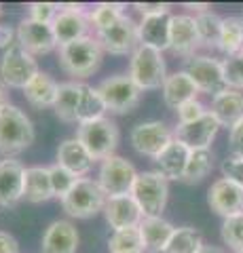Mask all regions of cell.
I'll use <instances>...</instances> for the list:
<instances>
[{
  "instance_id": "cell-1",
  "label": "cell",
  "mask_w": 243,
  "mask_h": 253,
  "mask_svg": "<svg viewBox=\"0 0 243 253\" xmlns=\"http://www.w3.org/2000/svg\"><path fill=\"white\" fill-rule=\"evenodd\" d=\"M36 131L30 116L15 104H4L0 108V154L13 158L15 154L28 150L34 144Z\"/></svg>"
},
{
  "instance_id": "cell-2",
  "label": "cell",
  "mask_w": 243,
  "mask_h": 253,
  "mask_svg": "<svg viewBox=\"0 0 243 253\" xmlns=\"http://www.w3.org/2000/svg\"><path fill=\"white\" fill-rule=\"evenodd\" d=\"M104 49L96 36H85L59 46V68L72 78H87L97 72Z\"/></svg>"
},
{
  "instance_id": "cell-3",
  "label": "cell",
  "mask_w": 243,
  "mask_h": 253,
  "mask_svg": "<svg viewBox=\"0 0 243 253\" xmlns=\"http://www.w3.org/2000/svg\"><path fill=\"white\" fill-rule=\"evenodd\" d=\"M129 78L140 91H154L161 89L167 78V63L161 51L152 49V46L140 44L136 51L131 53L129 59Z\"/></svg>"
},
{
  "instance_id": "cell-4",
  "label": "cell",
  "mask_w": 243,
  "mask_h": 253,
  "mask_svg": "<svg viewBox=\"0 0 243 253\" xmlns=\"http://www.w3.org/2000/svg\"><path fill=\"white\" fill-rule=\"evenodd\" d=\"M76 139L87 148L93 161H106L114 156L116 146H119L121 133L119 126L110 118H97V121L81 123L76 126Z\"/></svg>"
},
{
  "instance_id": "cell-5",
  "label": "cell",
  "mask_w": 243,
  "mask_h": 253,
  "mask_svg": "<svg viewBox=\"0 0 243 253\" xmlns=\"http://www.w3.org/2000/svg\"><path fill=\"white\" fill-rule=\"evenodd\" d=\"M106 201H108V196L104 194V190L99 188L97 179L81 177L59 203H61V209H64L70 217L89 219L104 211Z\"/></svg>"
},
{
  "instance_id": "cell-6",
  "label": "cell",
  "mask_w": 243,
  "mask_h": 253,
  "mask_svg": "<svg viewBox=\"0 0 243 253\" xmlns=\"http://www.w3.org/2000/svg\"><path fill=\"white\" fill-rule=\"evenodd\" d=\"M131 196L140 205L144 217H156L167 207L169 179L161 175L159 171H142L136 177V184L131 188Z\"/></svg>"
},
{
  "instance_id": "cell-7",
  "label": "cell",
  "mask_w": 243,
  "mask_h": 253,
  "mask_svg": "<svg viewBox=\"0 0 243 253\" xmlns=\"http://www.w3.org/2000/svg\"><path fill=\"white\" fill-rule=\"evenodd\" d=\"M104 106L112 114H129L142 101V91L129 78V74H116L97 84Z\"/></svg>"
},
{
  "instance_id": "cell-8",
  "label": "cell",
  "mask_w": 243,
  "mask_h": 253,
  "mask_svg": "<svg viewBox=\"0 0 243 253\" xmlns=\"http://www.w3.org/2000/svg\"><path fill=\"white\" fill-rule=\"evenodd\" d=\"M38 72L41 70H38L34 55H30L19 42H13L0 59V78L4 86H11V89L23 91Z\"/></svg>"
},
{
  "instance_id": "cell-9",
  "label": "cell",
  "mask_w": 243,
  "mask_h": 253,
  "mask_svg": "<svg viewBox=\"0 0 243 253\" xmlns=\"http://www.w3.org/2000/svg\"><path fill=\"white\" fill-rule=\"evenodd\" d=\"M136 177H138L136 167H133L127 158L114 154L110 158H106V161H101V167L97 173V184L104 190V194L108 199H112V196L131 194Z\"/></svg>"
},
{
  "instance_id": "cell-10",
  "label": "cell",
  "mask_w": 243,
  "mask_h": 253,
  "mask_svg": "<svg viewBox=\"0 0 243 253\" xmlns=\"http://www.w3.org/2000/svg\"><path fill=\"white\" fill-rule=\"evenodd\" d=\"M184 72L193 78L197 84L199 93H207L211 97L220 95L229 86L224 83V72H222V61L209 55H193L186 59Z\"/></svg>"
},
{
  "instance_id": "cell-11",
  "label": "cell",
  "mask_w": 243,
  "mask_h": 253,
  "mask_svg": "<svg viewBox=\"0 0 243 253\" xmlns=\"http://www.w3.org/2000/svg\"><path fill=\"white\" fill-rule=\"evenodd\" d=\"M129 139L136 152L148 158H156L174 141V131L163 121H146L133 126Z\"/></svg>"
},
{
  "instance_id": "cell-12",
  "label": "cell",
  "mask_w": 243,
  "mask_h": 253,
  "mask_svg": "<svg viewBox=\"0 0 243 253\" xmlns=\"http://www.w3.org/2000/svg\"><path fill=\"white\" fill-rule=\"evenodd\" d=\"M101 49L110 55H131L140 46L138 41V23L127 13L114 23V26L101 30L96 34Z\"/></svg>"
},
{
  "instance_id": "cell-13",
  "label": "cell",
  "mask_w": 243,
  "mask_h": 253,
  "mask_svg": "<svg viewBox=\"0 0 243 253\" xmlns=\"http://www.w3.org/2000/svg\"><path fill=\"white\" fill-rule=\"evenodd\" d=\"M207 205L224 219L239 215L243 213V188L226 177H218L207 190Z\"/></svg>"
},
{
  "instance_id": "cell-14",
  "label": "cell",
  "mask_w": 243,
  "mask_h": 253,
  "mask_svg": "<svg viewBox=\"0 0 243 253\" xmlns=\"http://www.w3.org/2000/svg\"><path fill=\"white\" fill-rule=\"evenodd\" d=\"M201 46V38L197 32L193 15H171L169 26V51L180 57H193Z\"/></svg>"
},
{
  "instance_id": "cell-15",
  "label": "cell",
  "mask_w": 243,
  "mask_h": 253,
  "mask_svg": "<svg viewBox=\"0 0 243 253\" xmlns=\"http://www.w3.org/2000/svg\"><path fill=\"white\" fill-rule=\"evenodd\" d=\"M17 42L30 55H47L57 46L55 34L49 23H41L34 19H21L17 26Z\"/></svg>"
},
{
  "instance_id": "cell-16",
  "label": "cell",
  "mask_w": 243,
  "mask_h": 253,
  "mask_svg": "<svg viewBox=\"0 0 243 253\" xmlns=\"http://www.w3.org/2000/svg\"><path fill=\"white\" fill-rule=\"evenodd\" d=\"M220 125L209 112L201 116L199 121L188 123V125H178L174 131V137L188 148V150H209L211 141L216 139Z\"/></svg>"
},
{
  "instance_id": "cell-17",
  "label": "cell",
  "mask_w": 243,
  "mask_h": 253,
  "mask_svg": "<svg viewBox=\"0 0 243 253\" xmlns=\"http://www.w3.org/2000/svg\"><path fill=\"white\" fill-rule=\"evenodd\" d=\"M101 213H104L108 226L112 228V232L125 230V228H138L140 221L144 219L142 209H140V205L136 203V199L131 194L108 199Z\"/></svg>"
},
{
  "instance_id": "cell-18",
  "label": "cell",
  "mask_w": 243,
  "mask_h": 253,
  "mask_svg": "<svg viewBox=\"0 0 243 253\" xmlns=\"http://www.w3.org/2000/svg\"><path fill=\"white\" fill-rule=\"evenodd\" d=\"M78 241L81 236L72 221L55 219L49 224L41 239V253H76Z\"/></svg>"
},
{
  "instance_id": "cell-19",
  "label": "cell",
  "mask_w": 243,
  "mask_h": 253,
  "mask_svg": "<svg viewBox=\"0 0 243 253\" xmlns=\"http://www.w3.org/2000/svg\"><path fill=\"white\" fill-rule=\"evenodd\" d=\"M26 167L17 158L0 161V207H13L23 199Z\"/></svg>"
},
{
  "instance_id": "cell-20",
  "label": "cell",
  "mask_w": 243,
  "mask_h": 253,
  "mask_svg": "<svg viewBox=\"0 0 243 253\" xmlns=\"http://www.w3.org/2000/svg\"><path fill=\"white\" fill-rule=\"evenodd\" d=\"M51 28H53V34H55L57 46H64L78 41V38L89 36L91 23L87 19V11H68V9H61L59 4V13L53 19Z\"/></svg>"
},
{
  "instance_id": "cell-21",
  "label": "cell",
  "mask_w": 243,
  "mask_h": 253,
  "mask_svg": "<svg viewBox=\"0 0 243 253\" xmlns=\"http://www.w3.org/2000/svg\"><path fill=\"white\" fill-rule=\"evenodd\" d=\"M169 26H171V13L159 15H146L138 23V41L144 46H152L156 51L169 49Z\"/></svg>"
},
{
  "instance_id": "cell-22",
  "label": "cell",
  "mask_w": 243,
  "mask_h": 253,
  "mask_svg": "<svg viewBox=\"0 0 243 253\" xmlns=\"http://www.w3.org/2000/svg\"><path fill=\"white\" fill-rule=\"evenodd\" d=\"M209 114L216 118L220 126H226L231 131L235 125L243 121V93L226 89L220 95L211 97Z\"/></svg>"
},
{
  "instance_id": "cell-23",
  "label": "cell",
  "mask_w": 243,
  "mask_h": 253,
  "mask_svg": "<svg viewBox=\"0 0 243 253\" xmlns=\"http://www.w3.org/2000/svg\"><path fill=\"white\" fill-rule=\"evenodd\" d=\"M93 163L96 161H93L91 154L87 152V148L76 137L64 139L57 148V165L64 167L66 171H70L72 175H76L78 179L85 177L93 169Z\"/></svg>"
},
{
  "instance_id": "cell-24",
  "label": "cell",
  "mask_w": 243,
  "mask_h": 253,
  "mask_svg": "<svg viewBox=\"0 0 243 253\" xmlns=\"http://www.w3.org/2000/svg\"><path fill=\"white\" fill-rule=\"evenodd\" d=\"M161 93H163L165 106L171 110H178V108H182L186 101L197 99L199 89H197V84L193 83V78L188 76L184 70H180V72L167 74L165 83L161 86Z\"/></svg>"
},
{
  "instance_id": "cell-25",
  "label": "cell",
  "mask_w": 243,
  "mask_h": 253,
  "mask_svg": "<svg viewBox=\"0 0 243 253\" xmlns=\"http://www.w3.org/2000/svg\"><path fill=\"white\" fill-rule=\"evenodd\" d=\"M138 230H140V236H142L144 251L163 253V249H165V245L169 243L176 228L171 226L165 217L156 215V217H144L142 221H140Z\"/></svg>"
},
{
  "instance_id": "cell-26",
  "label": "cell",
  "mask_w": 243,
  "mask_h": 253,
  "mask_svg": "<svg viewBox=\"0 0 243 253\" xmlns=\"http://www.w3.org/2000/svg\"><path fill=\"white\" fill-rule=\"evenodd\" d=\"M188 156H191V150H188L182 141H178L174 137V141H171V144L154 158L156 171H159L161 175H165L167 179H174V181L182 179L184 171H186Z\"/></svg>"
},
{
  "instance_id": "cell-27",
  "label": "cell",
  "mask_w": 243,
  "mask_h": 253,
  "mask_svg": "<svg viewBox=\"0 0 243 253\" xmlns=\"http://www.w3.org/2000/svg\"><path fill=\"white\" fill-rule=\"evenodd\" d=\"M57 86H59V83L53 81L47 72H38L32 81H30V84L23 89V97L36 110L53 108L55 97H57Z\"/></svg>"
},
{
  "instance_id": "cell-28",
  "label": "cell",
  "mask_w": 243,
  "mask_h": 253,
  "mask_svg": "<svg viewBox=\"0 0 243 253\" xmlns=\"http://www.w3.org/2000/svg\"><path fill=\"white\" fill-rule=\"evenodd\" d=\"M23 199L28 203H47L53 199L49 167H28L23 177Z\"/></svg>"
},
{
  "instance_id": "cell-29",
  "label": "cell",
  "mask_w": 243,
  "mask_h": 253,
  "mask_svg": "<svg viewBox=\"0 0 243 253\" xmlns=\"http://www.w3.org/2000/svg\"><path fill=\"white\" fill-rule=\"evenodd\" d=\"M78 101H81V83H59L53 112H55L59 121L76 123Z\"/></svg>"
},
{
  "instance_id": "cell-30",
  "label": "cell",
  "mask_w": 243,
  "mask_h": 253,
  "mask_svg": "<svg viewBox=\"0 0 243 253\" xmlns=\"http://www.w3.org/2000/svg\"><path fill=\"white\" fill-rule=\"evenodd\" d=\"M108 112L104 106V99L97 91V86H93L81 83V101H78V112H76V123H89V121H97V118H104V114Z\"/></svg>"
},
{
  "instance_id": "cell-31",
  "label": "cell",
  "mask_w": 243,
  "mask_h": 253,
  "mask_svg": "<svg viewBox=\"0 0 243 253\" xmlns=\"http://www.w3.org/2000/svg\"><path fill=\"white\" fill-rule=\"evenodd\" d=\"M218 49H220L226 57L243 53V19H241V15H229V17H224Z\"/></svg>"
},
{
  "instance_id": "cell-32",
  "label": "cell",
  "mask_w": 243,
  "mask_h": 253,
  "mask_svg": "<svg viewBox=\"0 0 243 253\" xmlns=\"http://www.w3.org/2000/svg\"><path fill=\"white\" fill-rule=\"evenodd\" d=\"M203 245H205L203 243V234L197 228L182 226V228H176L174 230L163 253H199Z\"/></svg>"
},
{
  "instance_id": "cell-33",
  "label": "cell",
  "mask_w": 243,
  "mask_h": 253,
  "mask_svg": "<svg viewBox=\"0 0 243 253\" xmlns=\"http://www.w3.org/2000/svg\"><path fill=\"white\" fill-rule=\"evenodd\" d=\"M222 21L224 17H220L216 11H201L194 15V23H197V32H199V38H201V44L203 46H216L218 49V42H220V34H222Z\"/></svg>"
},
{
  "instance_id": "cell-34",
  "label": "cell",
  "mask_w": 243,
  "mask_h": 253,
  "mask_svg": "<svg viewBox=\"0 0 243 253\" xmlns=\"http://www.w3.org/2000/svg\"><path fill=\"white\" fill-rule=\"evenodd\" d=\"M211 171H214V152L211 150H191L182 181L197 184V181L205 179Z\"/></svg>"
},
{
  "instance_id": "cell-35",
  "label": "cell",
  "mask_w": 243,
  "mask_h": 253,
  "mask_svg": "<svg viewBox=\"0 0 243 253\" xmlns=\"http://www.w3.org/2000/svg\"><path fill=\"white\" fill-rule=\"evenodd\" d=\"M125 6L123 4H116V2H99L96 4L91 11H87V19L91 23V28L96 30V34L106 28L114 26L123 15H125Z\"/></svg>"
},
{
  "instance_id": "cell-36",
  "label": "cell",
  "mask_w": 243,
  "mask_h": 253,
  "mask_svg": "<svg viewBox=\"0 0 243 253\" xmlns=\"http://www.w3.org/2000/svg\"><path fill=\"white\" fill-rule=\"evenodd\" d=\"M108 253H144V243L138 228L114 230L108 239Z\"/></svg>"
},
{
  "instance_id": "cell-37",
  "label": "cell",
  "mask_w": 243,
  "mask_h": 253,
  "mask_svg": "<svg viewBox=\"0 0 243 253\" xmlns=\"http://www.w3.org/2000/svg\"><path fill=\"white\" fill-rule=\"evenodd\" d=\"M224 245L235 253H243V213L226 217L220 228Z\"/></svg>"
},
{
  "instance_id": "cell-38",
  "label": "cell",
  "mask_w": 243,
  "mask_h": 253,
  "mask_svg": "<svg viewBox=\"0 0 243 253\" xmlns=\"http://www.w3.org/2000/svg\"><path fill=\"white\" fill-rule=\"evenodd\" d=\"M224 83L233 91H243V53L222 59Z\"/></svg>"
},
{
  "instance_id": "cell-39",
  "label": "cell",
  "mask_w": 243,
  "mask_h": 253,
  "mask_svg": "<svg viewBox=\"0 0 243 253\" xmlns=\"http://www.w3.org/2000/svg\"><path fill=\"white\" fill-rule=\"evenodd\" d=\"M49 173H51V186H53V196H57V199L61 201L64 196L72 190V186L78 181L76 175H72L70 171H66L64 167H59V165L55 163L53 167H49Z\"/></svg>"
},
{
  "instance_id": "cell-40",
  "label": "cell",
  "mask_w": 243,
  "mask_h": 253,
  "mask_svg": "<svg viewBox=\"0 0 243 253\" xmlns=\"http://www.w3.org/2000/svg\"><path fill=\"white\" fill-rule=\"evenodd\" d=\"M28 13H30V19L34 21H41V23H53V19L57 17L59 13V4L55 2H32L28 4Z\"/></svg>"
},
{
  "instance_id": "cell-41",
  "label": "cell",
  "mask_w": 243,
  "mask_h": 253,
  "mask_svg": "<svg viewBox=\"0 0 243 253\" xmlns=\"http://www.w3.org/2000/svg\"><path fill=\"white\" fill-rule=\"evenodd\" d=\"M176 112H178V125H188V123L199 121L201 116H205L209 110L203 106L199 99H193V101H186V104L182 108H178Z\"/></svg>"
},
{
  "instance_id": "cell-42",
  "label": "cell",
  "mask_w": 243,
  "mask_h": 253,
  "mask_svg": "<svg viewBox=\"0 0 243 253\" xmlns=\"http://www.w3.org/2000/svg\"><path fill=\"white\" fill-rule=\"evenodd\" d=\"M220 171H222V177L231 179V181H235L237 186L243 188V158L229 156L226 161H222Z\"/></svg>"
},
{
  "instance_id": "cell-43",
  "label": "cell",
  "mask_w": 243,
  "mask_h": 253,
  "mask_svg": "<svg viewBox=\"0 0 243 253\" xmlns=\"http://www.w3.org/2000/svg\"><path fill=\"white\" fill-rule=\"evenodd\" d=\"M229 150L233 152V156L243 158V121L229 131Z\"/></svg>"
},
{
  "instance_id": "cell-44",
  "label": "cell",
  "mask_w": 243,
  "mask_h": 253,
  "mask_svg": "<svg viewBox=\"0 0 243 253\" xmlns=\"http://www.w3.org/2000/svg\"><path fill=\"white\" fill-rule=\"evenodd\" d=\"M133 6H136L138 13H142V17H146V15H159V13H171L167 2H136Z\"/></svg>"
},
{
  "instance_id": "cell-45",
  "label": "cell",
  "mask_w": 243,
  "mask_h": 253,
  "mask_svg": "<svg viewBox=\"0 0 243 253\" xmlns=\"http://www.w3.org/2000/svg\"><path fill=\"white\" fill-rule=\"evenodd\" d=\"M0 253H21L17 239L4 230H0Z\"/></svg>"
},
{
  "instance_id": "cell-46",
  "label": "cell",
  "mask_w": 243,
  "mask_h": 253,
  "mask_svg": "<svg viewBox=\"0 0 243 253\" xmlns=\"http://www.w3.org/2000/svg\"><path fill=\"white\" fill-rule=\"evenodd\" d=\"M13 42H17V30H13L9 23H0V49H9Z\"/></svg>"
},
{
  "instance_id": "cell-47",
  "label": "cell",
  "mask_w": 243,
  "mask_h": 253,
  "mask_svg": "<svg viewBox=\"0 0 243 253\" xmlns=\"http://www.w3.org/2000/svg\"><path fill=\"white\" fill-rule=\"evenodd\" d=\"M199 253H224L220 247H214V245H203Z\"/></svg>"
},
{
  "instance_id": "cell-48",
  "label": "cell",
  "mask_w": 243,
  "mask_h": 253,
  "mask_svg": "<svg viewBox=\"0 0 243 253\" xmlns=\"http://www.w3.org/2000/svg\"><path fill=\"white\" fill-rule=\"evenodd\" d=\"M4 104H9V99H6V91H4V86L0 84V108H2Z\"/></svg>"
},
{
  "instance_id": "cell-49",
  "label": "cell",
  "mask_w": 243,
  "mask_h": 253,
  "mask_svg": "<svg viewBox=\"0 0 243 253\" xmlns=\"http://www.w3.org/2000/svg\"><path fill=\"white\" fill-rule=\"evenodd\" d=\"M0 15H2V4H0Z\"/></svg>"
},
{
  "instance_id": "cell-50",
  "label": "cell",
  "mask_w": 243,
  "mask_h": 253,
  "mask_svg": "<svg viewBox=\"0 0 243 253\" xmlns=\"http://www.w3.org/2000/svg\"><path fill=\"white\" fill-rule=\"evenodd\" d=\"M241 19H243V15H241Z\"/></svg>"
}]
</instances>
